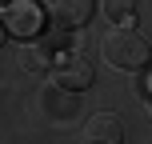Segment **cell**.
I'll return each mask as SVG.
<instances>
[{
	"instance_id": "2",
	"label": "cell",
	"mask_w": 152,
	"mask_h": 144,
	"mask_svg": "<svg viewBox=\"0 0 152 144\" xmlns=\"http://www.w3.org/2000/svg\"><path fill=\"white\" fill-rule=\"evenodd\" d=\"M44 8H36L32 0H4V28L12 32V36L28 40V36H40V28H44Z\"/></svg>"
},
{
	"instance_id": "1",
	"label": "cell",
	"mask_w": 152,
	"mask_h": 144,
	"mask_svg": "<svg viewBox=\"0 0 152 144\" xmlns=\"http://www.w3.org/2000/svg\"><path fill=\"white\" fill-rule=\"evenodd\" d=\"M100 52H104V60L112 64V68H120V72H140V68H148V60H152L148 40L140 36L132 24H112V32L100 40Z\"/></svg>"
},
{
	"instance_id": "5",
	"label": "cell",
	"mask_w": 152,
	"mask_h": 144,
	"mask_svg": "<svg viewBox=\"0 0 152 144\" xmlns=\"http://www.w3.org/2000/svg\"><path fill=\"white\" fill-rule=\"evenodd\" d=\"M44 12L56 28H80L92 20V0H44Z\"/></svg>"
},
{
	"instance_id": "3",
	"label": "cell",
	"mask_w": 152,
	"mask_h": 144,
	"mask_svg": "<svg viewBox=\"0 0 152 144\" xmlns=\"http://www.w3.org/2000/svg\"><path fill=\"white\" fill-rule=\"evenodd\" d=\"M92 60L84 52H64V56H56V64H52V80L60 84V88H68V92H84L92 84Z\"/></svg>"
},
{
	"instance_id": "7",
	"label": "cell",
	"mask_w": 152,
	"mask_h": 144,
	"mask_svg": "<svg viewBox=\"0 0 152 144\" xmlns=\"http://www.w3.org/2000/svg\"><path fill=\"white\" fill-rule=\"evenodd\" d=\"M64 92H68V88H60V84H56V88H52V84H44V92H40V100H44V112H48V116H56V120H64V116L72 112V100L64 96Z\"/></svg>"
},
{
	"instance_id": "9",
	"label": "cell",
	"mask_w": 152,
	"mask_h": 144,
	"mask_svg": "<svg viewBox=\"0 0 152 144\" xmlns=\"http://www.w3.org/2000/svg\"><path fill=\"white\" fill-rule=\"evenodd\" d=\"M144 100H148V112H152V80L144 84Z\"/></svg>"
},
{
	"instance_id": "6",
	"label": "cell",
	"mask_w": 152,
	"mask_h": 144,
	"mask_svg": "<svg viewBox=\"0 0 152 144\" xmlns=\"http://www.w3.org/2000/svg\"><path fill=\"white\" fill-rule=\"evenodd\" d=\"M84 140H92V144H120V140H124L120 116H112V112L88 116V124H84Z\"/></svg>"
},
{
	"instance_id": "8",
	"label": "cell",
	"mask_w": 152,
	"mask_h": 144,
	"mask_svg": "<svg viewBox=\"0 0 152 144\" xmlns=\"http://www.w3.org/2000/svg\"><path fill=\"white\" fill-rule=\"evenodd\" d=\"M100 8H104V16L112 24H124L132 12H136V0H100Z\"/></svg>"
},
{
	"instance_id": "4",
	"label": "cell",
	"mask_w": 152,
	"mask_h": 144,
	"mask_svg": "<svg viewBox=\"0 0 152 144\" xmlns=\"http://www.w3.org/2000/svg\"><path fill=\"white\" fill-rule=\"evenodd\" d=\"M64 36H28L20 44V68L24 72H52L56 64V44H60Z\"/></svg>"
}]
</instances>
